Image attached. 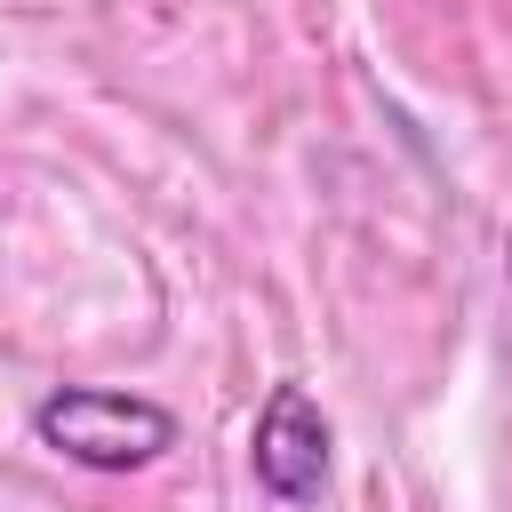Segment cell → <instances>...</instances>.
I'll list each match as a JSON object with an SVG mask.
<instances>
[{"label": "cell", "instance_id": "1", "mask_svg": "<svg viewBox=\"0 0 512 512\" xmlns=\"http://www.w3.org/2000/svg\"><path fill=\"white\" fill-rule=\"evenodd\" d=\"M32 440L80 472H144L176 448V408L120 384H56L32 408Z\"/></svg>", "mask_w": 512, "mask_h": 512}, {"label": "cell", "instance_id": "2", "mask_svg": "<svg viewBox=\"0 0 512 512\" xmlns=\"http://www.w3.org/2000/svg\"><path fill=\"white\" fill-rule=\"evenodd\" d=\"M328 448H336V432H328L320 400H312L304 384H272L264 408H256V432H248V472H256V488H264L272 504H320V488H328Z\"/></svg>", "mask_w": 512, "mask_h": 512}]
</instances>
